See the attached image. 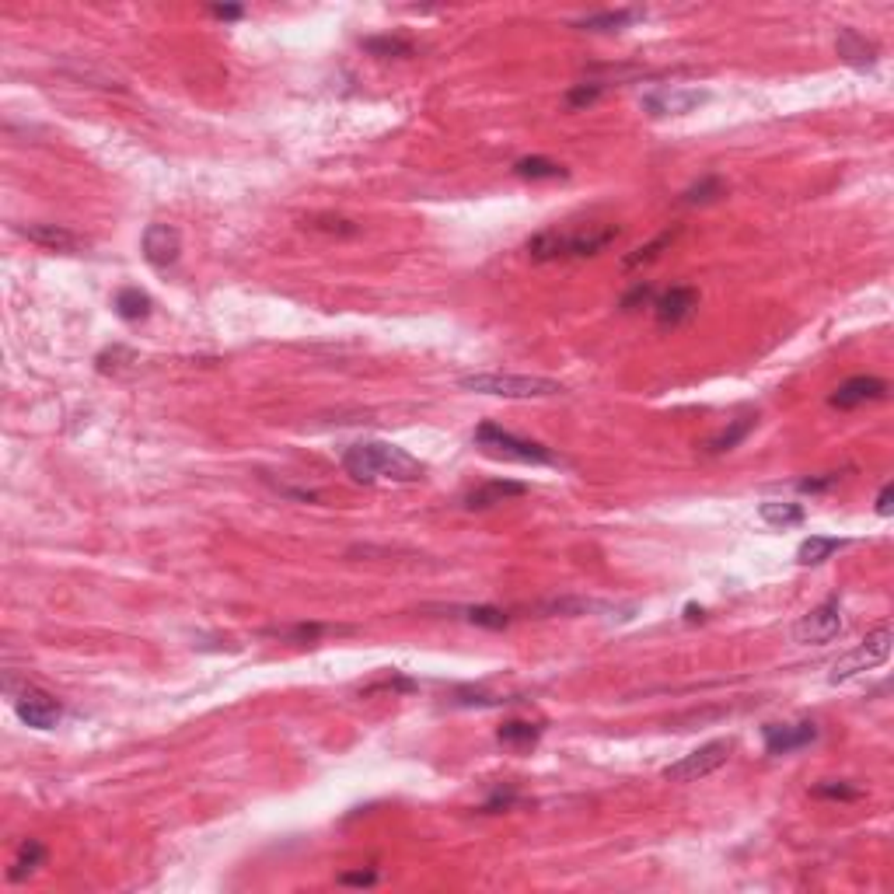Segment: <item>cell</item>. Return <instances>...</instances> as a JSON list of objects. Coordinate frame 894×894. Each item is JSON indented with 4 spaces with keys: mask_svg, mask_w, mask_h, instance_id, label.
<instances>
[{
    "mask_svg": "<svg viewBox=\"0 0 894 894\" xmlns=\"http://www.w3.org/2000/svg\"><path fill=\"white\" fill-rule=\"evenodd\" d=\"M343 468H347L353 479L360 483H377V479H388V483H416L423 479V462H416L409 451L395 447V444H384V440H364V444H353L347 455H343Z\"/></svg>",
    "mask_w": 894,
    "mask_h": 894,
    "instance_id": "1",
    "label": "cell"
},
{
    "mask_svg": "<svg viewBox=\"0 0 894 894\" xmlns=\"http://www.w3.org/2000/svg\"><path fill=\"white\" fill-rule=\"evenodd\" d=\"M619 238V228H591V231H542L535 238H528V256L538 262L552 259H583V256H598L605 245H611Z\"/></svg>",
    "mask_w": 894,
    "mask_h": 894,
    "instance_id": "2",
    "label": "cell"
},
{
    "mask_svg": "<svg viewBox=\"0 0 894 894\" xmlns=\"http://www.w3.org/2000/svg\"><path fill=\"white\" fill-rule=\"evenodd\" d=\"M465 392H479V395H500V399H552L563 395L566 388L552 377H535V375H465L458 377Z\"/></svg>",
    "mask_w": 894,
    "mask_h": 894,
    "instance_id": "3",
    "label": "cell"
},
{
    "mask_svg": "<svg viewBox=\"0 0 894 894\" xmlns=\"http://www.w3.org/2000/svg\"><path fill=\"white\" fill-rule=\"evenodd\" d=\"M475 444H479L483 451L496 455V458H510V462H524V465H552L555 462V455L548 451L546 444H538V440H524V437L503 430V427H496V423H483V427L475 430Z\"/></svg>",
    "mask_w": 894,
    "mask_h": 894,
    "instance_id": "4",
    "label": "cell"
},
{
    "mask_svg": "<svg viewBox=\"0 0 894 894\" xmlns=\"http://www.w3.org/2000/svg\"><path fill=\"white\" fill-rule=\"evenodd\" d=\"M888 657H891V626L884 622V626H877L873 633H866V639L860 646H853L845 657H838V661L832 664L828 682H832V685L849 682V678H856V674H863V671L880 667Z\"/></svg>",
    "mask_w": 894,
    "mask_h": 894,
    "instance_id": "5",
    "label": "cell"
},
{
    "mask_svg": "<svg viewBox=\"0 0 894 894\" xmlns=\"http://www.w3.org/2000/svg\"><path fill=\"white\" fill-rule=\"evenodd\" d=\"M730 751H734V741H709V745H702V748L689 751L682 762L667 765V769H664V779H671V782H695V779L709 776V772H717L720 765H727Z\"/></svg>",
    "mask_w": 894,
    "mask_h": 894,
    "instance_id": "6",
    "label": "cell"
},
{
    "mask_svg": "<svg viewBox=\"0 0 894 894\" xmlns=\"http://www.w3.org/2000/svg\"><path fill=\"white\" fill-rule=\"evenodd\" d=\"M842 633V605L838 598H828L825 605L810 608L808 615L793 626V639L804 646H825Z\"/></svg>",
    "mask_w": 894,
    "mask_h": 894,
    "instance_id": "7",
    "label": "cell"
},
{
    "mask_svg": "<svg viewBox=\"0 0 894 894\" xmlns=\"http://www.w3.org/2000/svg\"><path fill=\"white\" fill-rule=\"evenodd\" d=\"M880 399H888V381L860 375V377L842 381L835 392H832V399H828V402L835 405V409H860V405L880 402Z\"/></svg>",
    "mask_w": 894,
    "mask_h": 894,
    "instance_id": "8",
    "label": "cell"
},
{
    "mask_svg": "<svg viewBox=\"0 0 894 894\" xmlns=\"http://www.w3.org/2000/svg\"><path fill=\"white\" fill-rule=\"evenodd\" d=\"M14 713L22 717V723H29L35 730H53L59 723V717H63L57 699L46 692H35V689H29V692H22L14 699Z\"/></svg>",
    "mask_w": 894,
    "mask_h": 894,
    "instance_id": "9",
    "label": "cell"
},
{
    "mask_svg": "<svg viewBox=\"0 0 894 894\" xmlns=\"http://www.w3.org/2000/svg\"><path fill=\"white\" fill-rule=\"evenodd\" d=\"M817 741V727L810 720L804 723H769L765 727V751L769 754H790L797 748H808Z\"/></svg>",
    "mask_w": 894,
    "mask_h": 894,
    "instance_id": "10",
    "label": "cell"
},
{
    "mask_svg": "<svg viewBox=\"0 0 894 894\" xmlns=\"http://www.w3.org/2000/svg\"><path fill=\"white\" fill-rule=\"evenodd\" d=\"M178 252H182V238L172 224H150L144 231V259L150 266L168 269L178 262Z\"/></svg>",
    "mask_w": 894,
    "mask_h": 894,
    "instance_id": "11",
    "label": "cell"
},
{
    "mask_svg": "<svg viewBox=\"0 0 894 894\" xmlns=\"http://www.w3.org/2000/svg\"><path fill=\"white\" fill-rule=\"evenodd\" d=\"M709 95L706 91H678V87H664V91H654V95H646L643 98V105L654 113V116H685V113H692L695 105H702Z\"/></svg>",
    "mask_w": 894,
    "mask_h": 894,
    "instance_id": "12",
    "label": "cell"
},
{
    "mask_svg": "<svg viewBox=\"0 0 894 894\" xmlns=\"http://www.w3.org/2000/svg\"><path fill=\"white\" fill-rule=\"evenodd\" d=\"M654 308H657V321L661 325H678V321H685L699 308V293H695V287H671L667 293L657 297Z\"/></svg>",
    "mask_w": 894,
    "mask_h": 894,
    "instance_id": "13",
    "label": "cell"
},
{
    "mask_svg": "<svg viewBox=\"0 0 894 894\" xmlns=\"http://www.w3.org/2000/svg\"><path fill=\"white\" fill-rule=\"evenodd\" d=\"M835 50H838V57L845 59L849 67H856V70H870V67L877 63V46H873L866 35H860L856 29H838Z\"/></svg>",
    "mask_w": 894,
    "mask_h": 894,
    "instance_id": "14",
    "label": "cell"
},
{
    "mask_svg": "<svg viewBox=\"0 0 894 894\" xmlns=\"http://www.w3.org/2000/svg\"><path fill=\"white\" fill-rule=\"evenodd\" d=\"M22 234H25L29 241H35V245L50 248V252H77V248L85 245L77 234L59 228V224H25Z\"/></svg>",
    "mask_w": 894,
    "mask_h": 894,
    "instance_id": "15",
    "label": "cell"
},
{
    "mask_svg": "<svg viewBox=\"0 0 894 894\" xmlns=\"http://www.w3.org/2000/svg\"><path fill=\"white\" fill-rule=\"evenodd\" d=\"M528 486L524 483H510V479H492L486 486H479V490H472L465 496V507H472V510H486V507H496V503H503V500H514V496H524Z\"/></svg>",
    "mask_w": 894,
    "mask_h": 894,
    "instance_id": "16",
    "label": "cell"
},
{
    "mask_svg": "<svg viewBox=\"0 0 894 894\" xmlns=\"http://www.w3.org/2000/svg\"><path fill=\"white\" fill-rule=\"evenodd\" d=\"M639 18H643V11H601V14L580 18L573 25L583 32H619L626 29V25H633V22H639Z\"/></svg>",
    "mask_w": 894,
    "mask_h": 894,
    "instance_id": "17",
    "label": "cell"
},
{
    "mask_svg": "<svg viewBox=\"0 0 894 894\" xmlns=\"http://www.w3.org/2000/svg\"><path fill=\"white\" fill-rule=\"evenodd\" d=\"M842 546H845L842 538H828V535H810L808 542L797 548V563H800V566H817V563L832 559V555H835Z\"/></svg>",
    "mask_w": 894,
    "mask_h": 894,
    "instance_id": "18",
    "label": "cell"
},
{
    "mask_svg": "<svg viewBox=\"0 0 894 894\" xmlns=\"http://www.w3.org/2000/svg\"><path fill=\"white\" fill-rule=\"evenodd\" d=\"M758 518L765 520L769 528H793V524H804V507H800V503L769 500V503L758 507Z\"/></svg>",
    "mask_w": 894,
    "mask_h": 894,
    "instance_id": "19",
    "label": "cell"
},
{
    "mask_svg": "<svg viewBox=\"0 0 894 894\" xmlns=\"http://www.w3.org/2000/svg\"><path fill=\"white\" fill-rule=\"evenodd\" d=\"M496 737H500V745H507V748H531V745L542 737V727H538V723H528V720H510L496 730Z\"/></svg>",
    "mask_w": 894,
    "mask_h": 894,
    "instance_id": "20",
    "label": "cell"
},
{
    "mask_svg": "<svg viewBox=\"0 0 894 894\" xmlns=\"http://www.w3.org/2000/svg\"><path fill=\"white\" fill-rule=\"evenodd\" d=\"M116 315L126 321H140L150 315V297L140 287H122L116 293Z\"/></svg>",
    "mask_w": 894,
    "mask_h": 894,
    "instance_id": "21",
    "label": "cell"
},
{
    "mask_svg": "<svg viewBox=\"0 0 894 894\" xmlns=\"http://www.w3.org/2000/svg\"><path fill=\"white\" fill-rule=\"evenodd\" d=\"M514 175L520 178H531V182H538V178H566V168L563 165H555V161H548V158H520L518 165H514Z\"/></svg>",
    "mask_w": 894,
    "mask_h": 894,
    "instance_id": "22",
    "label": "cell"
},
{
    "mask_svg": "<svg viewBox=\"0 0 894 894\" xmlns=\"http://www.w3.org/2000/svg\"><path fill=\"white\" fill-rule=\"evenodd\" d=\"M42 860H46V849H42V842H35V838H29V842L22 845V853H18V860H14V870H11V880H22L25 873H32V870H39V866H42Z\"/></svg>",
    "mask_w": 894,
    "mask_h": 894,
    "instance_id": "23",
    "label": "cell"
},
{
    "mask_svg": "<svg viewBox=\"0 0 894 894\" xmlns=\"http://www.w3.org/2000/svg\"><path fill=\"white\" fill-rule=\"evenodd\" d=\"M720 196H723V182L717 175H706L702 182H695L692 189H685L682 203H689V206H706V203L720 200Z\"/></svg>",
    "mask_w": 894,
    "mask_h": 894,
    "instance_id": "24",
    "label": "cell"
},
{
    "mask_svg": "<svg viewBox=\"0 0 894 894\" xmlns=\"http://www.w3.org/2000/svg\"><path fill=\"white\" fill-rule=\"evenodd\" d=\"M674 238H678V231H664V234H657V238H654L650 245H643V248H636V252H629V256L622 259V266H626V269H636V266H643V262H654V259H657V256H661V252H664V248H667V245L674 241Z\"/></svg>",
    "mask_w": 894,
    "mask_h": 894,
    "instance_id": "25",
    "label": "cell"
},
{
    "mask_svg": "<svg viewBox=\"0 0 894 894\" xmlns=\"http://www.w3.org/2000/svg\"><path fill=\"white\" fill-rule=\"evenodd\" d=\"M751 430H754V416H741L737 423H730V427L709 444V451H717V455H720V451H730V447H737Z\"/></svg>",
    "mask_w": 894,
    "mask_h": 894,
    "instance_id": "26",
    "label": "cell"
},
{
    "mask_svg": "<svg viewBox=\"0 0 894 894\" xmlns=\"http://www.w3.org/2000/svg\"><path fill=\"white\" fill-rule=\"evenodd\" d=\"M367 53L375 57H412V46L405 39H395V35H381V39H367L364 42Z\"/></svg>",
    "mask_w": 894,
    "mask_h": 894,
    "instance_id": "27",
    "label": "cell"
},
{
    "mask_svg": "<svg viewBox=\"0 0 894 894\" xmlns=\"http://www.w3.org/2000/svg\"><path fill=\"white\" fill-rule=\"evenodd\" d=\"M465 615H468V622H472V626H483V629H503V626L510 622V615H507V611H500V608H490V605L468 608Z\"/></svg>",
    "mask_w": 894,
    "mask_h": 894,
    "instance_id": "28",
    "label": "cell"
},
{
    "mask_svg": "<svg viewBox=\"0 0 894 894\" xmlns=\"http://www.w3.org/2000/svg\"><path fill=\"white\" fill-rule=\"evenodd\" d=\"M814 797H828V800H860L863 793L856 786H849L845 779H825L814 786Z\"/></svg>",
    "mask_w": 894,
    "mask_h": 894,
    "instance_id": "29",
    "label": "cell"
},
{
    "mask_svg": "<svg viewBox=\"0 0 894 894\" xmlns=\"http://www.w3.org/2000/svg\"><path fill=\"white\" fill-rule=\"evenodd\" d=\"M601 91H605V85H598V81L570 87V91H566V105H570V109H587V105H594V102L601 98Z\"/></svg>",
    "mask_w": 894,
    "mask_h": 894,
    "instance_id": "30",
    "label": "cell"
},
{
    "mask_svg": "<svg viewBox=\"0 0 894 894\" xmlns=\"http://www.w3.org/2000/svg\"><path fill=\"white\" fill-rule=\"evenodd\" d=\"M325 633V626H293V629H269V636H280V639H297V643H312L318 636Z\"/></svg>",
    "mask_w": 894,
    "mask_h": 894,
    "instance_id": "31",
    "label": "cell"
},
{
    "mask_svg": "<svg viewBox=\"0 0 894 894\" xmlns=\"http://www.w3.org/2000/svg\"><path fill=\"white\" fill-rule=\"evenodd\" d=\"M416 685L409 682V678H399V674H392V678H384V682H377V685H371L367 692H412Z\"/></svg>",
    "mask_w": 894,
    "mask_h": 894,
    "instance_id": "32",
    "label": "cell"
},
{
    "mask_svg": "<svg viewBox=\"0 0 894 894\" xmlns=\"http://www.w3.org/2000/svg\"><path fill=\"white\" fill-rule=\"evenodd\" d=\"M650 297H654V290H650V284H636V287L629 290L626 297H622V308H626V312H633L636 304H646Z\"/></svg>",
    "mask_w": 894,
    "mask_h": 894,
    "instance_id": "33",
    "label": "cell"
},
{
    "mask_svg": "<svg viewBox=\"0 0 894 894\" xmlns=\"http://www.w3.org/2000/svg\"><path fill=\"white\" fill-rule=\"evenodd\" d=\"M339 884H353V888H371V884H377V873H375V870H357V873H343V877H339Z\"/></svg>",
    "mask_w": 894,
    "mask_h": 894,
    "instance_id": "34",
    "label": "cell"
},
{
    "mask_svg": "<svg viewBox=\"0 0 894 894\" xmlns=\"http://www.w3.org/2000/svg\"><path fill=\"white\" fill-rule=\"evenodd\" d=\"M838 479H842V475H838V472H832V475H825V479H804V483H800V490H804V492H821V490H832V486H835Z\"/></svg>",
    "mask_w": 894,
    "mask_h": 894,
    "instance_id": "35",
    "label": "cell"
},
{
    "mask_svg": "<svg viewBox=\"0 0 894 894\" xmlns=\"http://www.w3.org/2000/svg\"><path fill=\"white\" fill-rule=\"evenodd\" d=\"M210 14H213V18H221V22H238L245 11H241V7H234V4H217V7H210Z\"/></svg>",
    "mask_w": 894,
    "mask_h": 894,
    "instance_id": "36",
    "label": "cell"
},
{
    "mask_svg": "<svg viewBox=\"0 0 894 894\" xmlns=\"http://www.w3.org/2000/svg\"><path fill=\"white\" fill-rule=\"evenodd\" d=\"M891 510H894V486H884L880 496H877V514L880 518H891Z\"/></svg>",
    "mask_w": 894,
    "mask_h": 894,
    "instance_id": "37",
    "label": "cell"
},
{
    "mask_svg": "<svg viewBox=\"0 0 894 894\" xmlns=\"http://www.w3.org/2000/svg\"><path fill=\"white\" fill-rule=\"evenodd\" d=\"M685 615H689V622H695V619H702V608L689 605V608H685Z\"/></svg>",
    "mask_w": 894,
    "mask_h": 894,
    "instance_id": "38",
    "label": "cell"
}]
</instances>
